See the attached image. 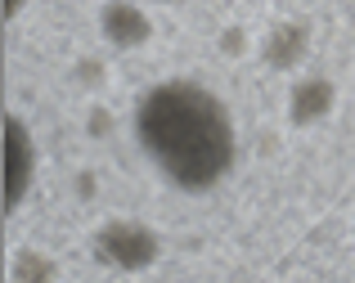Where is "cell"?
I'll use <instances>...</instances> for the list:
<instances>
[{"instance_id":"cell-1","label":"cell","mask_w":355,"mask_h":283,"mask_svg":"<svg viewBox=\"0 0 355 283\" xmlns=\"http://www.w3.org/2000/svg\"><path fill=\"white\" fill-rule=\"evenodd\" d=\"M130 130L153 171L180 194H207L239 162V130L225 99L189 77L148 86L135 99Z\"/></svg>"},{"instance_id":"cell-2","label":"cell","mask_w":355,"mask_h":283,"mask_svg":"<svg viewBox=\"0 0 355 283\" xmlns=\"http://www.w3.org/2000/svg\"><path fill=\"white\" fill-rule=\"evenodd\" d=\"M95 248V261L108 270H121V275H139V270H153L157 257H162V239H157L148 225L139 221H108L95 230L90 239Z\"/></svg>"},{"instance_id":"cell-3","label":"cell","mask_w":355,"mask_h":283,"mask_svg":"<svg viewBox=\"0 0 355 283\" xmlns=\"http://www.w3.org/2000/svg\"><path fill=\"white\" fill-rule=\"evenodd\" d=\"M32 180H36V135L18 112H9L5 117V212L9 216L23 207Z\"/></svg>"},{"instance_id":"cell-4","label":"cell","mask_w":355,"mask_h":283,"mask_svg":"<svg viewBox=\"0 0 355 283\" xmlns=\"http://www.w3.org/2000/svg\"><path fill=\"white\" fill-rule=\"evenodd\" d=\"M99 27H104V36L117 45V50L148 45V36H153V23H148V14H144L139 5H130V0H108L104 14H99Z\"/></svg>"},{"instance_id":"cell-5","label":"cell","mask_w":355,"mask_h":283,"mask_svg":"<svg viewBox=\"0 0 355 283\" xmlns=\"http://www.w3.org/2000/svg\"><path fill=\"white\" fill-rule=\"evenodd\" d=\"M333 112V81L324 77H302L288 94V117H293V126H315V121H324Z\"/></svg>"},{"instance_id":"cell-6","label":"cell","mask_w":355,"mask_h":283,"mask_svg":"<svg viewBox=\"0 0 355 283\" xmlns=\"http://www.w3.org/2000/svg\"><path fill=\"white\" fill-rule=\"evenodd\" d=\"M306 50H311V32H306L302 23H279L275 32L266 36V63L279 72L297 68V63L306 59Z\"/></svg>"},{"instance_id":"cell-7","label":"cell","mask_w":355,"mask_h":283,"mask_svg":"<svg viewBox=\"0 0 355 283\" xmlns=\"http://www.w3.org/2000/svg\"><path fill=\"white\" fill-rule=\"evenodd\" d=\"M54 275H59L54 261L36 248L14 252V261H9V283H54Z\"/></svg>"},{"instance_id":"cell-8","label":"cell","mask_w":355,"mask_h":283,"mask_svg":"<svg viewBox=\"0 0 355 283\" xmlns=\"http://www.w3.org/2000/svg\"><path fill=\"white\" fill-rule=\"evenodd\" d=\"M23 5H27V0H5V18H18V14H23Z\"/></svg>"}]
</instances>
